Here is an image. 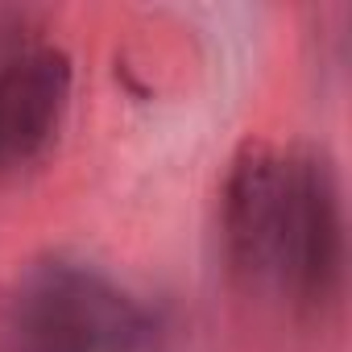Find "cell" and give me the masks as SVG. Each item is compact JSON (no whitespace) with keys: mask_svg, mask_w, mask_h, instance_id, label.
I'll return each instance as SVG.
<instances>
[{"mask_svg":"<svg viewBox=\"0 0 352 352\" xmlns=\"http://www.w3.org/2000/svg\"><path fill=\"white\" fill-rule=\"evenodd\" d=\"M9 352H149V319L104 274L58 261L17 294Z\"/></svg>","mask_w":352,"mask_h":352,"instance_id":"obj_2","label":"cell"},{"mask_svg":"<svg viewBox=\"0 0 352 352\" xmlns=\"http://www.w3.org/2000/svg\"><path fill=\"white\" fill-rule=\"evenodd\" d=\"M71 104V58L58 46L21 50L0 67V174L30 166Z\"/></svg>","mask_w":352,"mask_h":352,"instance_id":"obj_3","label":"cell"},{"mask_svg":"<svg viewBox=\"0 0 352 352\" xmlns=\"http://www.w3.org/2000/svg\"><path fill=\"white\" fill-rule=\"evenodd\" d=\"M282 174L286 153H278L265 141H245L224 183V245L232 270L249 282H270L274 270Z\"/></svg>","mask_w":352,"mask_h":352,"instance_id":"obj_4","label":"cell"},{"mask_svg":"<svg viewBox=\"0 0 352 352\" xmlns=\"http://www.w3.org/2000/svg\"><path fill=\"white\" fill-rule=\"evenodd\" d=\"M348 265L344 191L336 162L323 149H290L282 174V212L274 236L270 282L302 311L340 302Z\"/></svg>","mask_w":352,"mask_h":352,"instance_id":"obj_1","label":"cell"}]
</instances>
